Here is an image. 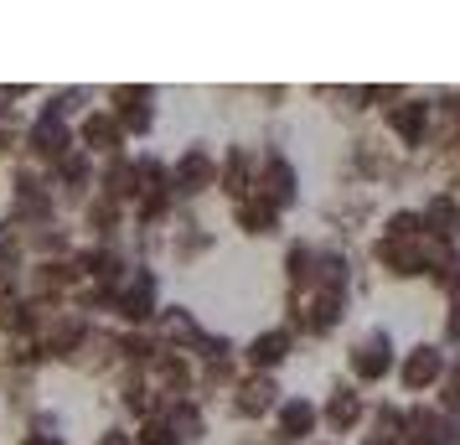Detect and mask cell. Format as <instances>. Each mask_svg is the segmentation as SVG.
I'll return each mask as SVG.
<instances>
[]
</instances>
